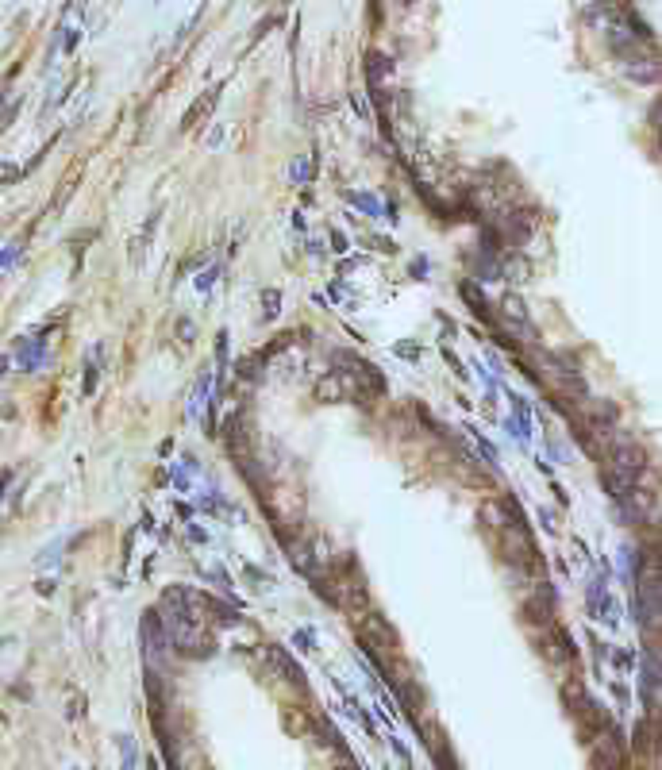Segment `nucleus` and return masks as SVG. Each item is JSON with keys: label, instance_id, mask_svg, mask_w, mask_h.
<instances>
[{"label": "nucleus", "instance_id": "nucleus-1", "mask_svg": "<svg viewBox=\"0 0 662 770\" xmlns=\"http://www.w3.org/2000/svg\"><path fill=\"white\" fill-rule=\"evenodd\" d=\"M589 616L608 624V628L616 624V601H613V593H608V586H604V578L589 581Z\"/></svg>", "mask_w": 662, "mask_h": 770}, {"label": "nucleus", "instance_id": "nucleus-2", "mask_svg": "<svg viewBox=\"0 0 662 770\" xmlns=\"http://www.w3.org/2000/svg\"><path fill=\"white\" fill-rule=\"evenodd\" d=\"M643 701L647 712L654 716V709H659V651L654 647L643 651Z\"/></svg>", "mask_w": 662, "mask_h": 770}, {"label": "nucleus", "instance_id": "nucleus-3", "mask_svg": "<svg viewBox=\"0 0 662 770\" xmlns=\"http://www.w3.org/2000/svg\"><path fill=\"white\" fill-rule=\"evenodd\" d=\"M266 663H270L273 671L282 674L285 682H293V686H300V689H305V674L297 671V663H293V659L282 651V647H266Z\"/></svg>", "mask_w": 662, "mask_h": 770}, {"label": "nucleus", "instance_id": "nucleus-4", "mask_svg": "<svg viewBox=\"0 0 662 770\" xmlns=\"http://www.w3.org/2000/svg\"><path fill=\"white\" fill-rule=\"evenodd\" d=\"M16 362L19 370H39L47 362V343L42 339H19L16 343Z\"/></svg>", "mask_w": 662, "mask_h": 770}, {"label": "nucleus", "instance_id": "nucleus-5", "mask_svg": "<svg viewBox=\"0 0 662 770\" xmlns=\"http://www.w3.org/2000/svg\"><path fill=\"white\" fill-rule=\"evenodd\" d=\"M501 308H505V316L516 323V328H520V335H524V339H535V323L528 320V312H524V300L516 297V293H508V297H505V305H501Z\"/></svg>", "mask_w": 662, "mask_h": 770}, {"label": "nucleus", "instance_id": "nucleus-6", "mask_svg": "<svg viewBox=\"0 0 662 770\" xmlns=\"http://www.w3.org/2000/svg\"><path fill=\"white\" fill-rule=\"evenodd\" d=\"M216 100H220V89H212V93H204V97L197 100V104L185 112V120H181V131H189V127H197V120L204 116V112H212L216 108Z\"/></svg>", "mask_w": 662, "mask_h": 770}, {"label": "nucleus", "instance_id": "nucleus-7", "mask_svg": "<svg viewBox=\"0 0 662 770\" xmlns=\"http://www.w3.org/2000/svg\"><path fill=\"white\" fill-rule=\"evenodd\" d=\"M366 70H370V89L378 93V89H381V81H385V74H393V62H389V58H381V54H370Z\"/></svg>", "mask_w": 662, "mask_h": 770}, {"label": "nucleus", "instance_id": "nucleus-8", "mask_svg": "<svg viewBox=\"0 0 662 770\" xmlns=\"http://www.w3.org/2000/svg\"><path fill=\"white\" fill-rule=\"evenodd\" d=\"M462 297L470 300V308H474V316H481V320H493V312H489V305H485V297L478 293V285L474 282H462Z\"/></svg>", "mask_w": 662, "mask_h": 770}, {"label": "nucleus", "instance_id": "nucleus-9", "mask_svg": "<svg viewBox=\"0 0 662 770\" xmlns=\"http://www.w3.org/2000/svg\"><path fill=\"white\" fill-rule=\"evenodd\" d=\"M462 431L474 439V447H478V458H485L489 470H496V451H493V443H489V439H481V431H474V428H462Z\"/></svg>", "mask_w": 662, "mask_h": 770}, {"label": "nucleus", "instance_id": "nucleus-10", "mask_svg": "<svg viewBox=\"0 0 662 770\" xmlns=\"http://www.w3.org/2000/svg\"><path fill=\"white\" fill-rule=\"evenodd\" d=\"M347 200H350V204H358V208H366L370 216H381V212H385V208H381V200L370 197V193H347Z\"/></svg>", "mask_w": 662, "mask_h": 770}, {"label": "nucleus", "instance_id": "nucleus-11", "mask_svg": "<svg viewBox=\"0 0 662 770\" xmlns=\"http://www.w3.org/2000/svg\"><path fill=\"white\" fill-rule=\"evenodd\" d=\"M262 305H266L262 316H266V320H273V316L282 312V289H266V293H262Z\"/></svg>", "mask_w": 662, "mask_h": 770}, {"label": "nucleus", "instance_id": "nucleus-12", "mask_svg": "<svg viewBox=\"0 0 662 770\" xmlns=\"http://www.w3.org/2000/svg\"><path fill=\"white\" fill-rule=\"evenodd\" d=\"M289 177H293V185H308V177H312V158H305V162H293Z\"/></svg>", "mask_w": 662, "mask_h": 770}, {"label": "nucleus", "instance_id": "nucleus-13", "mask_svg": "<svg viewBox=\"0 0 662 770\" xmlns=\"http://www.w3.org/2000/svg\"><path fill=\"white\" fill-rule=\"evenodd\" d=\"M293 643H297V651H305V655L316 651V632H312V628H300L297 636H293Z\"/></svg>", "mask_w": 662, "mask_h": 770}, {"label": "nucleus", "instance_id": "nucleus-14", "mask_svg": "<svg viewBox=\"0 0 662 770\" xmlns=\"http://www.w3.org/2000/svg\"><path fill=\"white\" fill-rule=\"evenodd\" d=\"M197 285H200V289H204V293L212 289V285H216V266H208V270L200 273V278H197Z\"/></svg>", "mask_w": 662, "mask_h": 770}, {"label": "nucleus", "instance_id": "nucleus-15", "mask_svg": "<svg viewBox=\"0 0 662 770\" xmlns=\"http://www.w3.org/2000/svg\"><path fill=\"white\" fill-rule=\"evenodd\" d=\"M397 355H401V358H416V355H420V347H416V343H401Z\"/></svg>", "mask_w": 662, "mask_h": 770}, {"label": "nucleus", "instance_id": "nucleus-16", "mask_svg": "<svg viewBox=\"0 0 662 770\" xmlns=\"http://www.w3.org/2000/svg\"><path fill=\"white\" fill-rule=\"evenodd\" d=\"M120 739H124V762H127V767H131V762H135V747H131V736H120Z\"/></svg>", "mask_w": 662, "mask_h": 770}, {"label": "nucleus", "instance_id": "nucleus-17", "mask_svg": "<svg viewBox=\"0 0 662 770\" xmlns=\"http://www.w3.org/2000/svg\"><path fill=\"white\" fill-rule=\"evenodd\" d=\"M539 520H543V528H547V531H555V528H558V524H555V516L547 513V508H539Z\"/></svg>", "mask_w": 662, "mask_h": 770}, {"label": "nucleus", "instance_id": "nucleus-18", "mask_svg": "<svg viewBox=\"0 0 662 770\" xmlns=\"http://www.w3.org/2000/svg\"><path fill=\"white\" fill-rule=\"evenodd\" d=\"M177 328H181V343H193V323H189V320H181Z\"/></svg>", "mask_w": 662, "mask_h": 770}, {"label": "nucleus", "instance_id": "nucleus-19", "mask_svg": "<svg viewBox=\"0 0 662 770\" xmlns=\"http://www.w3.org/2000/svg\"><path fill=\"white\" fill-rule=\"evenodd\" d=\"M8 366H12V358H8V355H0V378L8 374Z\"/></svg>", "mask_w": 662, "mask_h": 770}]
</instances>
